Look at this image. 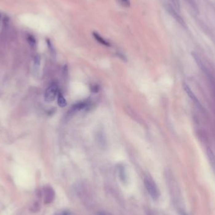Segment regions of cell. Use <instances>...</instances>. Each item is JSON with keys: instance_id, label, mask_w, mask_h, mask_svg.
Wrapping results in <instances>:
<instances>
[{"instance_id": "7c38bea8", "label": "cell", "mask_w": 215, "mask_h": 215, "mask_svg": "<svg viewBox=\"0 0 215 215\" xmlns=\"http://www.w3.org/2000/svg\"><path fill=\"white\" fill-rule=\"evenodd\" d=\"M40 64V58L39 56H36L34 59V66L35 67L38 68Z\"/></svg>"}, {"instance_id": "6da1fadb", "label": "cell", "mask_w": 215, "mask_h": 215, "mask_svg": "<svg viewBox=\"0 0 215 215\" xmlns=\"http://www.w3.org/2000/svg\"><path fill=\"white\" fill-rule=\"evenodd\" d=\"M145 186L149 192L150 196L154 201H157L159 198V189L157 188V186L154 182V181L150 177H145L144 179Z\"/></svg>"}, {"instance_id": "277c9868", "label": "cell", "mask_w": 215, "mask_h": 215, "mask_svg": "<svg viewBox=\"0 0 215 215\" xmlns=\"http://www.w3.org/2000/svg\"><path fill=\"white\" fill-rule=\"evenodd\" d=\"M55 197V193L52 188L48 187L45 189V203L46 204L50 203L53 201Z\"/></svg>"}, {"instance_id": "5bb4252c", "label": "cell", "mask_w": 215, "mask_h": 215, "mask_svg": "<svg viewBox=\"0 0 215 215\" xmlns=\"http://www.w3.org/2000/svg\"><path fill=\"white\" fill-rule=\"evenodd\" d=\"M96 215H105V213H103V212H99Z\"/></svg>"}, {"instance_id": "5b68a950", "label": "cell", "mask_w": 215, "mask_h": 215, "mask_svg": "<svg viewBox=\"0 0 215 215\" xmlns=\"http://www.w3.org/2000/svg\"><path fill=\"white\" fill-rule=\"evenodd\" d=\"M93 35L94 38L96 39V40L97 42H98L99 44H101L102 45L106 46V47H109L110 46L109 42L108 41H107L106 40H105L103 37H102L99 34H98L96 32H93Z\"/></svg>"}, {"instance_id": "8992f818", "label": "cell", "mask_w": 215, "mask_h": 215, "mask_svg": "<svg viewBox=\"0 0 215 215\" xmlns=\"http://www.w3.org/2000/svg\"><path fill=\"white\" fill-rule=\"evenodd\" d=\"M57 103L61 108H64L67 106L66 100L61 93H59L58 96H57Z\"/></svg>"}, {"instance_id": "4fadbf2b", "label": "cell", "mask_w": 215, "mask_h": 215, "mask_svg": "<svg viewBox=\"0 0 215 215\" xmlns=\"http://www.w3.org/2000/svg\"><path fill=\"white\" fill-rule=\"evenodd\" d=\"M56 215H71L70 213L68 211H62L59 213H57Z\"/></svg>"}, {"instance_id": "7a4b0ae2", "label": "cell", "mask_w": 215, "mask_h": 215, "mask_svg": "<svg viewBox=\"0 0 215 215\" xmlns=\"http://www.w3.org/2000/svg\"><path fill=\"white\" fill-rule=\"evenodd\" d=\"M59 94V88L57 84L55 82L52 83L47 88L45 92L44 98L46 102L50 103L54 102Z\"/></svg>"}, {"instance_id": "3957f363", "label": "cell", "mask_w": 215, "mask_h": 215, "mask_svg": "<svg viewBox=\"0 0 215 215\" xmlns=\"http://www.w3.org/2000/svg\"><path fill=\"white\" fill-rule=\"evenodd\" d=\"M183 88L185 91V92L187 93V94L189 96V97L192 99V101L194 102V103L196 105V106L199 108L201 110L203 109V107L202 106L199 100L197 99V98L196 96L194 93L193 92L189 86L186 83H183Z\"/></svg>"}, {"instance_id": "ba28073f", "label": "cell", "mask_w": 215, "mask_h": 215, "mask_svg": "<svg viewBox=\"0 0 215 215\" xmlns=\"http://www.w3.org/2000/svg\"><path fill=\"white\" fill-rule=\"evenodd\" d=\"M118 173H119V176L122 182H125L126 179V173H125V168L123 165H119L118 166Z\"/></svg>"}, {"instance_id": "52a82bcc", "label": "cell", "mask_w": 215, "mask_h": 215, "mask_svg": "<svg viewBox=\"0 0 215 215\" xmlns=\"http://www.w3.org/2000/svg\"><path fill=\"white\" fill-rule=\"evenodd\" d=\"M86 105H87V103L86 102H80V103H76L73 106H72L71 109H70L71 113L76 112L77 111H79V110L84 108L86 106Z\"/></svg>"}, {"instance_id": "9c48e42d", "label": "cell", "mask_w": 215, "mask_h": 215, "mask_svg": "<svg viewBox=\"0 0 215 215\" xmlns=\"http://www.w3.org/2000/svg\"><path fill=\"white\" fill-rule=\"evenodd\" d=\"M117 1L119 3V5L123 7L128 8L130 6V0H117Z\"/></svg>"}, {"instance_id": "30bf717a", "label": "cell", "mask_w": 215, "mask_h": 215, "mask_svg": "<svg viewBox=\"0 0 215 215\" xmlns=\"http://www.w3.org/2000/svg\"><path fill=\"white\" fill-rule=\"evenodd\" d=\"M208 154H209V157L210 161H211V163L212 167H213V169H214V171H215V159H214V155L212 153L211 150H208Z\"/></svg>"}, {"instance_id": "8fae6325", "label": "cell", "mask_w": 215, "mask_h": 215, "mask_svg": "<svg viewBox=\"0 0 215 215\" xmlns=\"http://www.w3.org/2000/svg\"><path fill=\"white\" fill-rule=\"evenodd\" d=\"M27 40L29 43V44H30V46H34L36 44V41H35V38L32 36V35H29L27 38Z\"/></svg>"}, {"instance_id": "9a60e30c", "label": "cell", "mask_w": 215, "mask_h": 215, "mask_svg": "<svg viewBox=\"0 0 215 215\" xmlns=\"http://www.w3.org/2000/svg\"><path fill=\"white\" fill-rule=\"evenodd\" d=\"M1 20H2V15L0 14V22H1Z\"/></svg>"}]
</instances>
